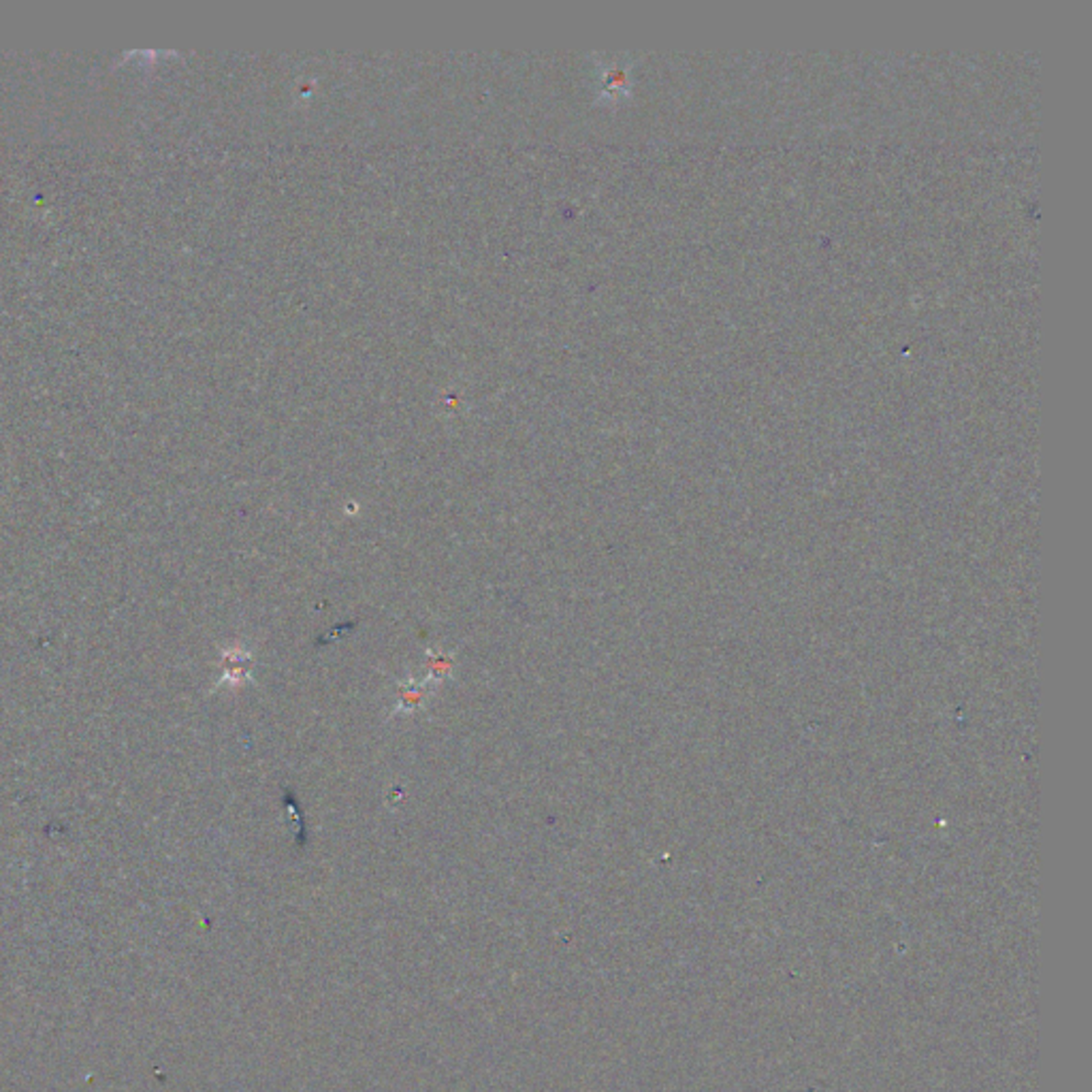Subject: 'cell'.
<instances>
[{"mask_svg": "<svg viewBox=\"0 0 1092 1092\" xmlns=\"http://www.w3.org/2000/svg\"><path fill=\"white\" fill-rule=\"evenodd\" d=\"M455 666L453 653H442L440 648L429 647L425 651V683L435 690L450 677V670Z\"/></svg>", "mask_w": 1092, "mask_h": 1092, "instance_id": "obj_2", "label": "cell"}, {"mask_svg": "<svg viewBox=\"0 0 1092 1092\" xmlns=\"http://www.w3.org/2000/svg\"><path fill=\"white\" fill-rule=\"evenodd\" d=\"M429 693H432V687H429L425 681H419L414 677H408L406 681H401V683H397V704L393 713H390V719L400 717V715L421 711L427 703Z\"/></svg>", "mask_w": 1092, "mask_h": 1092, "instance_id": "obj_1", "label": "cell"}, {"mask_svg": "<svg viewBox=\"0 0 1092 1092\" xmlns=\"http://www.w3.org/2000/svg\"><path fill=\"white\" fill-rule=\"evenodd\" d=\"M250 664H253L250 653L235 648L224 659V679H229L231 683H243L250 677Z\"/></svg>", "mask_w": 1092, "mask_h": 1092, "instance_id": "obj_3", "label": "cell"}]
</instances>
